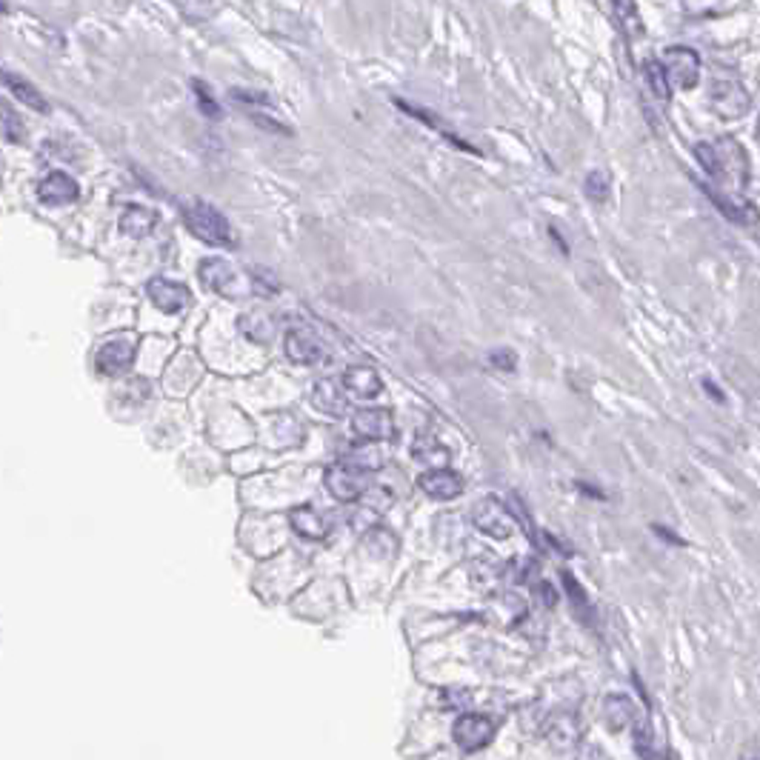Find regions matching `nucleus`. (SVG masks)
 Segmentation results:
<instances>
[{"mask_svg":"<svg viewBox=\"0 0 760 760\" xmlns=\"http://www.w3.org/2000/svg\"><path fill=\"white\" fill-rule=\"evenodd\" d=\"M695 157L700 160L706 175H709L720 186V192H715V197H729V201H717V204L729 212L732 221H744V217H740V209L744 206H737V201H740V195H744V189L749 184L746 149L740 147L735 138H717V140L698 143Z\"/></svg>","mask_w":760,"mask_h":760,"instance_id":"obj_1","label":"nucleus"},{"mask_svg":"<svg viewBox=\"0 0 760 760\" xmlns=\"http://www.w3.org/2000/svg\"><path fill=\"white\" fill-rule=\"evenodd\" d=\"M709 106L715 109V115L723 120H740L749 115L752 109V98L744 89L735 75H727V71H717L709 83Z\"/></svg>","mask_w":760,"mask_h":760,"instance_id":"obj_2","label":"nucleus"},{"mask_svg":"<svg viewBox=\"0 0 760 760\" xmlns=\"http://www.w3.org/2000/svg\"><path fill=\"white\" fill-rule=\"evenodd\" d=\"M184 223L197 241H204L209 246H232L234 243L229 221L209 204H201V201L189 204L184 209Z\"/></svg>","mask_w":760,"mask_h":760,"instance_id":"obj_3","label":"nucleus"},{"mask_svg":"<svg viewBox=\"0 0 760 760\" xmlns=\"http://www.w3.org/2000/svg\"><path fill=\"white\" fill-rule=\"evenodd\" d=\"M498 732V720H492L489 715H478V712H469L461 715L455 720V729H451V737H455V746L466 755H472L478 749H486L492 744V737Z\"/></svg>","mask_w":760,"mask_h":760,"instance_id":"obj_4","label":"nucleus"},{"mask_svg":"<svg viewBox=\"0 0 760 760\" xmlns=\"http://www.w3.org/2000/svg\"><path fill=\"white\" fill-rule=\"evenodd\" d=\"M323 483H326V492L340 503H355V500L364 498L366 489H369L366 480H364V472H357V469H352L343 461L326 469Z\"/></svg>","mask_w":760,"mask_h":760,"instance_id":"obj_5","label":"nucleus"},{"mask_svg":"<svg viewBox=\"0 0 760 760\" xmlns=\"http://www.w3.org/2000/svg\"><path fill=\"white\" fill-rule=\"evenodd\" d=\"M663 66H666L669 81H672L678 89H695L700 81V58L695 49H686V46L666 49Z\"/></svg>","mask_w":760,"mask_h":760,"instance_id":"obj_6","label":"nucleus"},{"mask_svg":"<svg viewBox=\"0 0 760 760\" xmlns=\"http://www.w3.org/2000/svg\"><path fill=\"white\" fill-rule=\"evenodd\" d=\"M147 295L163 315H180L192 306V292L177 280L169 278H152L147 283Z\"/></svg>","mask_w":760,"mask_h":760,"instance_id":"obj_7","label":"nucleus"},{"mask_svg":"<svg viewBox=\"0 0 760 760\" xmlns=\"http://www.w3.org/2000/svg\"><path fill=\"white\" fill-rule=\"evenodd\" d=\"M475 527L483 535H489V537L506 540V537H512L515 523H512L509 509H503V506L495 498H486V500H480L475 506Z\"/></svg>","mask_w":760,"mask_h":760,"instance_id":"obj_8","label":"nucleus"},{"mask_svg":"<svg viewBox=\"0 0 760 760\" xmlns=\"http://www.w3.org/2000/svg\"><path fill=\"white\" fill-rule=\"evenodd\" d=\"M352 432L360 441H392L394 434V423H392V412L386 409H360L352 414Z\"/></svg>","mask_w":760,"mask_h":760,"instance_id":"obj_9","label":"nucleus"},{"mask_svg":"<svg viewBox=\"0 0 760 760\" xmlns=\"http://www.w3.org/2000/svg\"><path fill=\"white\" fill-rule=\"evenodd\" d=\"M78 197H81L78 180L66 172H49L38 184V201L46 206H66V204H75Z\"/></svg>","mask_w":760,"mask_h":760,"instance_id":"obj_10","label":"nucleus"},{"mask_svg":"<svg viewBox=\"0 0 760 760\" xmlns=\"http://www.w3.org/2000/svg\"><path fill=\"white\" fill-rule=\"evenodd\" d=\"M421 492L432 500H455L463 492V478L449 472L446 466H434L418 478Z\"/></svg>","mask_w":760,"mask_h":760,"instance_id":"obj_11","label":"nucleus"},{"mask_svg":"<svg viewBox=\"0 0 760 760\" xmlns=\"http://www.w3.org/2000/svg\"><path fill=\"white\" fill-rule=\"evenodd\" d=\"M283 349H286L289 360L298 364V366H312V364H318V360H323V343L309 329L286 332Z\"/></svg>","mask_w":760,"mask_h":760,"instance_id":"obj_12","label":"nucleus"},{"mask_svg":"<svg viewBox=\"0 0 760 760\" xmlns=\"http://www.w3.org/2000/svg\"><path fill=\"white\" fill-rule=\"evenodd\" d=\"M343 389H347V386H340V380L320 377L318 384L312 386V404H315V409L323 412V414H332V418L347 414L349 401H347V394H343Z\"/></svg>","mask_w":760,"mask_h":760,"instance_id":"obj_13","label":"nucleus"},{"mask_svg":"<svg viewBox=\"0 0 760 760\" xmlns=\"http://www.w3.org/2000/svg\"><path fill=\"white\" fill-rule=\"evenodd\" d=\"M581 735H584V727H581V720H577V715H572V712H557L546 720V737L555 749L577 746L581 744Z\"/></svg>","mask_w":760,"mask_h":760,"instance_id":"obj_14","label":"nucleus"},{"mask_svg":"<svg viewBox=\"0 0 760 760\" xmlns=\"http://www.w3.org/2000/svg\"><path fill=\"white\" fill-rule=\"evenodd\" d=\"M135 360V347L129 340H112L106 347L98 349L95 355V366L100 375H118L123 369H129Z\"/></svg>","mask_w":760,"mask_h":760,"instance_id":"obj_15","label":"nucleus"},{"mask_svg":"<svg viewBox=\"0 0 760 760\" xmlns=\"http://www.w3.org/2000/svg\"><path fill=\"white\" fill-rule=\"evenodd\" d=\"M289 523L292 529L303 537V540H326L329 535V520H326L323 512H318L315 506H298V509L289 515Z\"/></svg>","mask_w":760,"mask_h":760,"instance_id":"obj_16","label":"nucleus"},{"mask_svg":"<svg viewBox=\"0 0 760 760\" xmlns=\"http://www.w3.org/2000/svg\"><path fill=\"white\" fill-rule=\"evenodd\" d=\"M197 275H201V280L212 289V292L217 295H234V271L226 261L221 258H206L201 263V269H197Z\"/></svg>","mask_w":760,"mask_h":760,"instance_id":"obj_17","label":"nucleus"},{"mask_svg":"<svg viewBox=\"0 0 760 760\" xmlns=\"http://www.w3.org/2000/svg\"><path fill=\"white\" fill-rule=\"evenodd\" d=\"M343 386H347L352 394L369 401V397H377L380 392H384V380H380L377 372L369 369V366H349L347 372H343Z\"/></svg>","mask_w":760,"mask_h":760,"instance_id":"obj_18","label":"nucleus"},{"mask_svg":"<svg viewBox=\"0 0 760 760\" xmlns=\"http://www.w3.org/2000/svg\"><path fill=\"white\" fill-rule=\"evenodd\" d=\"M157 226V214L147 206H126L120 214V232L129 234V238L140 241L152 234V229Z\"/></svg>","mask_w":760,"mask_h":760,"instance_id":"obj_19","label":"nucleus"},{"mask_svg":"<svg viewBox=\"0 0 760 760\" xmlns=\"http://www.w3.org/2000/svg\"><path fill=\"white\" fill-rule=\"evenodd\" d=\"M372 443L375 441H364L360 446L349 449L340 461L349 463L352 469H357V472H380L384 463H386V451L380 449V446H372Z\"/></svg>","mask_w":760,"mask_h":760,"instance_id":"obj_20","label":"nucleus"},{"mask_svg":"<svg viewBox=\"0 0 760 760\" xmlns=\"http://www.w3.org/2000/svg\"><path fill=\"white\" fill-rule=\"evenodd\" d=\"M4 83H6V89L9 92L14 95V100H21L24 106H29V109H34V112H49V103H46V98L38 92V86H32L26 78H21V75H12V71H6L4 75Z\"/></svg>","mask_w":760,"mask_h":760,"instance_id":"obj_21","label":"nucleus"},{"mask_svg":"<svg viewBox=\"0 0 760 760\" xmlns=\"http://www.w3.org/2000/svg\"><path fill=\"white\" fill-rule=\"evenodd\" d=\"M606 720H609V729L621 732L635 720V706H632V700L623 695H612V698H606Z\"/></svg>","mask_w":760,"mask_h":760,"instance_id":"obj_22","label":"nucleus"},{"mask_svg":"<svg viewBox=\"0 0 760 760\" xmlns=\"http://www.w3.org/2000/svg\"><path fill=\"white\" fill-rule=\"evenodd\" d=\"M643 78H646V83L651 89V95H655L658 100H663V103H669V98H672V86H669V83H672V81H669V75H666L663 61H646Z\"/></svg>","mask_w":760,"mask_h":760,"instance_id":"obj_23","label":"nucleus"},{"mask_svg":"<svg viewBox=\"0 0 760 760\" xmlns=\"http://www.w3.org/2000/svg\"><path fill=\"white\" fill-rule=\"evenodd\" d=\"M394 103H397V106H401V109H404V112H406V115H412V118H418V120H423L426 126H432V129H434V132H441V135H443V138H446L449 143H458V147H461V149H466V152H475V149H472V147H469V143H463V140H461L458 135H451V132H446V126H443V123H441L438 118H434L432 112H426V109H421V106H412V103H406V100H394Z\"/></svg>","mask_w":760,"mask_h":760,"instance_id":"obj_24","label":"nucleus"},{"mask_svg":"<svg viewBox=\"0 0 760 760\" xmlns=\"http://www.w3.org/2000/svg\"><path fill=\"white\" fill-rule=\"evenodd\" d=\"M412 455L418 458L421 463H426L429 469L446 466V461H449V451H446L438 441H434V438H418V441H414Z\"/></svg>","mask_w":760,"mask_h":760,"instance_id":"obj_25","label":"nucleus"},{"mask_svg":"<svg viewBox=\"0 0 760 760\" xmlns=\"http://www.w3.org/2000/svg\"><path fill=\"white\" fill-rule=\"evenodd\" d=\"M612 9H614V17L621 21V26L626 29L629 38H638V34L643 32V24H641L635 0H612Z\"/></svg>","mask_w":760,"mask_h":760,"instance_id":"obj_26","label":"nucleus"},{"mask_svg":"<svg viewBox=\"0 0 760 760\" xmlns=\"http://www.w3.org/2000/svg\"><path fill=\"white\" fill-rule=\"evenodd\" d=\"M609 192H612V177H609V172L594 169V172L586 177V195L592 197V201L603 204L606 197H609Z\"/></svg>","mask_w":760,"mask_h":760,"instance_id":"obj_27","label":"nucleus"},{"mask_svg":"<svg viewBox=\"0 0 760 760\" xmlns=\"http://www.w3.org/2000/svg\"><path fill=\"white\" fill-rule=\"evenodd\" d=\"M192 89H195V98H197V106H201V112L212 120L221 118V106L214 103L212 92H209V86L201 83V81H192Z\"/></svg>","mask_w":760,"mask_h":760,"instance_id":"obj_28","label":"nucleus"},{"mask_svg":"<svg viewBox=\"0 0 760 760\" xmlns=\"http://www.w3.org/2000/svg\"><path fill=\"white\" fill-rule=\"evenodd\" d=\"M4 138L9 143H24L26 132H24V123L14 118V112L9 106H4Z\"/></svg>","mask_w":760,"mask_h":760,"instance_id":"obj_29","label":"nucleus"},{"mask_svg":"<svg viewBox=\"0 0 760 760\" xmlns=\"http://www.w3.org/2000/svg\"><path fill=\"white\" fill-rule=\"evenodd\" d=\"M564 584H566V592H569V597H572V603H575V609L584 614L586 618V612H589V601H586V594H584V589L577 586V581L575 577L569 575V572H564Z\"/></svg>","mask_w":760,"mask_h":760,"instance_id":"obj_30","label":"nucleus"},{"mask_svg":"<svg viewBox=\"0 0 760 760\" xmlns=\"http://www.w3.org/2000/svg\"><path fill=\"white\" fill-rule=\"evenodd\" d=\"M489 364L498 366V369L512 372L515 369V352L512 349H495L492 355H489Z\"/></svg>","mask_w":760,"mask_h":760,"instance_id":"obj_31","label":"nucleus"},{"mask_svg":"<svg viewBox=\"0 0 760 760\" xmlns=\"http://www.w3.org/2000/svg\"><path fill=\"white\" fill-rule=\"evenodd\" d=\"M241 323H249V329H252V332H246V335H249L252 340H261V335H258V332H269V329H271V326L266 323V318H261V315L243 318Z\"/></svg>","mask_w":760,"mask_h":760,"instance_id":"obj_32","label":"nucleus"},{"mask_svg":"<svg viewBox=\"0 0 760 760\" xmlns=\"http://www.w3.org/2000/svg\"><path fill=\"white\" fill-rule=\"evenodd\" d=\"M757 140H760V118H757Z\"/></svg>","mask_w":760,"mask_h":760,"instance_id":"obj_33","label":"nucleus"}]
</instances>
